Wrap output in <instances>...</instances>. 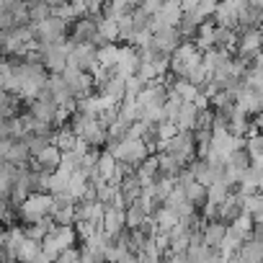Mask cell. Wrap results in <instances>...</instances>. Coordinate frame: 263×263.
Segmentation results:
<instances>
[{
	"mask_svg": "<svg viewBox=\"0 0 263 263\" xmlns=\"http://www.w3.org/2000/svg\"><path fill=\"white\" fill-rule=\"evenodd\" d=\"M214 24L212 21H204V24H199V31H196V49L199 52H206V49H214Z\"/></svg>",
	"mask_w": 263,
	"mask_h": 263,
	"instance_id": "obj_23",
	"label": "cell"
},
{
	"mask_svg": "<svg viewBox=\"0 0 263 263\" xmlns=\"http://www.w3.org/2000/svg\"><path fill=\"white\" fill-rule=\"evenodd\" d=\"M217 3H219V0H199V6H196L194 11H196V16H199L201 21H209V16H214Z\"/></svg>",
	"mask_w": 263,
	"mask_h": 263,
	"instance_id": "obj_41",
	"label": "cell"
},
{
	"mask_svg": "<svg viewBox=\"0 0 263 263\" xmlns=\"http://www.w3.org/2000/svg\"><path fill=\"white\" fill-rule=\"evenodd\" d=\"M49 217L54 224H75V204H65V206L54 209Z\"/></svg>",
	"mask_w": 263,
	"mask_h": 263,
	"instance_id": "obj_38",
	"label": "cell"
},
{
	"mask_svg": "<svg viewBox=\"0 0 263 263\" xmlns=\"http://www.w3.org/2000/svg\"><path fill=\"white\" fill-rule=\"evenodd\" d=\"M60 75H62V80H65V85H67V90H70V96H72L75 101L90 96V90H93V80H90L88 72L75 70V67H65Z\"/></svg>",
	"mask_w": 263,
	"mask_h": 263,
	"instance_id": "obj_9",
	"label": "cell"
},
{
	"mask_svg": "<svg viewBox=\"0 0 263 263\" xmlns=\"http://www.w3.org/2000/svg\"><path fill=\"white\" fill-rule=\"evenodd\" d=\"M101 181H108L111 176H114V171H116V158L111 155V153H103V155H98V160H96V165L90 168Z\"/></svg>",
	"mask_w": 263,
	"mask_h": 263,
	"instance_id": "obj_26",
	"label": "cell"
},
{
	"mask_svg": "<svg viewBox=\"0 0 263 263\" xmlns=\"http://www.w3.org/2000/svg\"><path fill=\"white\" fill-rule=\"evenodd\" d=\"M47 16H52V6H47V3H31V6H29V18H31L34 24L44 21Z\"/></svg>",
	"mask_w": 263,
	"mask_h": 263,
	"instance_id": "obj_40",
	"label": "cell"
},
{
	"mask_svg": "<svg viewBox=\"0 0 263 263\" xmlns=\"http://www.w3.org/2000/svg\"><path fill=\"white\" fill-rule=\"evenodd\" d=\"M36 253H39V242H36V240H31V237H24V240H21V245L16 248V255H13V258H16L18 263H29Z\"/></svg>",
	"mask_w": 263,
	"mask_h": 263,
	"instance_id": "obj_33",
	"label": "cell"
},
{
	"mask_svg": "<svg viewBox=\"0 0 263 263\" xmlns=\"http://www.w3.org/2000/svg\"><path fill=\"white\" fill-rule=\"evenodd\" d=\"M227 196H230V189H227L219 178H217L214 183H209V186H206V201H209V204H217V206H219Z\"/></svg>",
	"mask_w": 263,
	"mask_h": 263,
	"instance_id": "obj_35",
	"label": "cell"
},
{
	"mask_svg": "<svg viewBox=\"0 0 263 263\" xmlns=\"http://www.w3.org/2000/svg\"><path fill=\"white\" fill-rule=\"evenodd\" d=\"M129 263H142V260H140L137 255H132V260H129Z\"/></svg>",
	"mask_w": 263,
	"mask_h": 263,
	"instance_id": "obj_48",
	"label": "cell"
},
{
	"mask_svg": "<svg viewBox=\"0 0 263 263\" xmlns=\"http://www.w3.org/2000/svg\"><path fill=\"white\" fill-rule=\"evenodd\" d=\"M101 230L108 237H116L124 230V209L119 206H106L103 209V219H101Z\"/></svg>",
	"mask_w": 263,
	"mask_h": 263,
	"instance_id": "obj_14",
	"label": "cell"
},
{
	"mask_svg": "<svg viewBox=\"0 0 263 263\" xmlns=\"http://www.w3.org/2000/svg\"><path fill=\"white\" fill-rule=\"evenodd\" d=\"M140 67V52L135 47H119V60L114 65V75L119 78H129V75H135Z\"/></svg>",
	"mask_w": 263,
	"mask_h": 263,
	"instance_id": "obj_11",
	"label": "cell"
},
{
	"mask_svg": "<svg viewBox=\"0 0 263 263\" xmlns=\"http://www.w3.org/2000/svg\"><path fill=\"white\" fill-rule=\"evenodd\" d=\"M245 153H248V158H260L263 155V137L258 135V132H253V135L245 137Z\"/></svg>",
	"mask_w": 263,
	"mask_h": 263,
	"instance_id": "obj_39",
	"label": "cell"
},
{
	"mask_svg": "<svg viewBox=\"0 0 263 263\" xmlns=\"http://www.w3.org/2000/svg\"><path fill=\"white\" fill-rule=\"evenodd\" d=\"M96 18H90V16H83V18H78L75 21V29H72V42H90V44H96Z\"/></svg>",
	"mask_w": 263,
	"mask_h": 263,
	"instance_id": "obj_16",
	"label": "cell"
},
{
	"mask_svg": "<svg viewBox=\"0 0 263 263\" xmlns=\"http://www.w3.org/2000/svg\"><path fill=\"white\" fill-rule=\"evenodd\" d=\"M116 60H119V47H116V44H103L101 49H96V62H98L101 67L114 70Z\"/></svg>",
	"mask_w": 263,
	"mask_h": 263,
	"instance_id": "obj_30",
	"label": "cell"
},
{
	"mask_svg": "<svg viewBox=\"0 0 263 263\" xmlns=\"http://www.w3.org/2000/svg\"><path fill=\"white\" fill-rule=\"evenodd\" d=\"M240 212H242V196H240V194H230V196L217 206V222L227 224V222H232Z\"/></svg>",
	"mask_w": 263,
	"mask_h": 263,
	"instance_id": "obj_15",
	"label": "cell"
},
{
	"mask_svg": "<svg viewBox=\"0 0 263 263\" xmlns=\"http://www.w3.org/2000/svg\"><path fill=\"white\" fill-rule=\"evenodd\" d=\"M52 227H54V222H52V217L47 214V217L36 219L34 224H29V227L24 230V235H26V237H31V240H36V242H42V237H44Z\"/></svg>",
	"mask_w": 263,
	"mask_h": 263,
	"instance_id": "obj_29",
	"label": "cell"
},
{
	"mask_svg": "<svg viewBox=\"0 0 263 263\" xmlns=\"http://www.w3.org/2000/svg\"><path fill=\"white\" fill-rule=\"evenodd\" d=\"M237 258H240V263H260L263 260V242L260 240H242V245L237 248Z\"/></svg>",
	"mask_w": 263,
	"mask_h": 263,
	"instance_id": "obj_19",
	"label": "cell"
},
{
	"mask_svg": "<svg viewBox=\"0 0 263 263\" xmlns=\"http://www.w3.org/2000/svg\"><path fill=\"white\" fill-rule=\"evenodd\" d=\"M235 44H237V34L232 29H224V26H217L214 29V47H219L222 52H227Z\"/></svg>",
	"mask_w": 263,
	"mask_h": 263,
	"instance_id": "obj_31",
	"label": "cell"
},
{
	"mask_svg": "<svg viewBox=\"0 0 263 263\" xmlns=\"http://www.w3.org/2000/svg\"><path fill=\"white\" fill-rule=\"evenodd\" d=\"M49 206H52V194H29L18 204V214L24 217V222L34 224L36 219L49 214Z\"/></svg>",
	"mask_w": 263,
	"mask_h": 263,
	"instance_id": "obj_8",
	"label": "cell"
},
{
	"mask_svg": "<svg viewBox=\"0 0 263 263\" xmlns=\"http://www.w3.org/2000/svg\"><path fill=\"white\" fill-rule=\"evenodd\" d=\"M29 158H31V153H29V147H26L24 140H11V142H8L6 163H11V165H16V168H24V165L29 163Z\"/></svg>",
	"mask_w": 263,
	"mask_h": 263,
	"instance_id": "obj_17",
	"label": "cell"
},
{
	"mask_svg": "<svg viewBox=\"0 0 263 263\" xmlns=\"http://www.w3.org/2000/svg\"><path fill=\"white\" fill-rule=\"evenodd\" d=\"M137 181H140V186H147V183H153L155 178H158V158H145L140 165H137Z\"/></svg>",
	"mask_w": 263,
	"mask_h": 263,
	"instance_id": "obj_24",
	"label": "cell"
},
{
	"mask_svg": "<svg viewBox=\"0 0 263 263\" xmlns=\"http://www.w3.org/2000/svg\"><path fill=\"white\" fill-rule=\"evenodd\" d=\"M13 78L18 83V90L24 98L34 101L39 96L42 88H47V72L42 70L39 62H21V65H13Z\"/></svg>",
	"mask_w": 263,
	"mask_h": 263,
	"instance_id": "obj_1",
	"label": "cell"
},
{
	"mask_svg": "<svg viewBox=\"0 0 263 263\" xmlns=\"http://www.w3.org/2000/svg\"><path fill=\"white\" fill-rule=\"evenodd\" d=\"M101 8H103V0H85V13L93 18L96 13H101Z\"/></svg>",
	"mask_w": 263,
	"mask_h": 263,
	"instance_id": "obj_44",
	"label": "cell"
},
{
	"mask_svg": "<svg viewBox=\"0 0 263 263\" xmlns=\"http://www.w3.org/2000/svg\"><path fill=\"white\" fill-rule=\"evenodd\" d=\"M181 44V36H178V29H158L153 34V44L147 52H158V54H171L176 47Z\"/></svg>",
	"mask_w": 263,
	"mask_h": 263,
	"instance_id": "obj_12",
	"label": "cell"
},
{
	"mask_svg": "<svg viewBox=\"0 0 263 263\" xmlns=\"http://www.w3.org/2000/svg\"><path fill=\"white\" fill-rule=\"evenodd\" d=\"M72 132L75 137L85 140L90 147L96 145H103L108 137H106V126L96 119V116H88V114H75L72 116Z\"/></svg>",
	"mask_w": 263,
	"mask_h": 263,
	"instance_id": "obj_3",
	"label": "cell"
},
{
	"mask_svg": "<svg viewBox=\"0 0 263 263\" xmlns=\"http://www.w3.org/2000/svg\"><path fill=\"white\" fill-rule=\"evenodd\" d=\"M194 121H196V108H194V103H181V108H178V114H176V119H173L176 129H178V132H191V129H194Z\"/></svg>",
	"mask_w": 263,
	"mask_h": 263,
	"instance_id": "obj_22",
	"label": "cell"
},
{
	"mask_svg": "<svg viewBox=\"0 0 263 263\" xmlns=\"http://www.w3.org/2000/svg\"><path fill=\"white\" fill-rule=\"evenodd\" d=\"M49 235L57 240V245L65 250V248H72L75 245V230H72V224H54L52 230H49Z\"/></svg>",
	"mask_w": 263,
	"mask_h": 263,
	"instance_id": "obj_27",
	"label": "cell"
},
{
	"mask_svg": "<svg viewBox=\"0 0 263 263\" xmlns=\"http://www.w3.org/2000/svg\"><path fill=\"white\" fill-rule=\"evenodd\" d=\"M72 230H75V237H80L83 242H85V240H88V237L96 232L93 222H88V219H83V222H75V224H72Z\"/></svg>",
	"mask_w": 263,
	"mask_h": 263,
	"instance_id": "obj_42",
	"label": "cell"
},
{
	"mask_svg": "<svg viewBox=\"0 0 263 263\" xmlns=\"http://www.w3.org/2000/svg\"><path fill=\"white\" fill-rule=\"evenodd\" d=\"M60 160H62V153H60L54 145H47L44 150H39V153L34 155V165H36L39 171H49V173L60 165Z\"/></svg>",
	"mask_w": 263,
	"mask_h": 263,
	"instance_id": "obj_18",
	"label": "cell"
},
{
	"mask_svg": "<svg viewBox=\"0 0 263 263\" xmlns=\"http://www.w3.org/2000/svg\"><path fill=\"white\" fill-rule=\"evenodd\" d=\"M209 78H212V72H209V67H206L204 62H196V65L189 70V75H186V80H189V83H194L196 88H201Z\"/></svg>",
	"mask_w": 263,
	"mask_h": 263,
	"instance_id": "obj_37",
	"label": "cell"
},
{
	"mask_svg": "<svg viewBox=\"0 0 263 263\" xmlns=\"http://www.w3.org/2000/svg\"><path fill=\"white\" fill-rule=\"evenodd\" d=\"M75 42H54V44H42V62L47 70H52L54 75H60L65 67H67V52Z\"/></svg>",
	"mask_w": 263,
	"mask_h": 263,
	"instance_id": "obj_7",
	"label": "cell"
},
{
	"mask_svg": "<svg viewBox=\"0 0 263 263\" xmlns=\"http://www.w3.org/2000/svg\"><path fill=\"white\" fill-rule=\"evenodd\" d=\"M49 6H60V3H70V0H47Z\"/></svg>",
	"mask_w": 263,
	"mask_h": 263,
	"instance_id": "obj_47",
	"label": "cell"
},
{
	"mask_svg": "<svg viewBox=\"0 0 263 263\" xmlns=\"http://www.w3.org/2000/svg\"><path fill=\"white\" fill-rule=\"evenodd\" d=\"M235 47H237L240 60H245V62L253 60L255 54H260V31H258V29H245Z\"/></svg>",
	"mask_w": 263,
	"mask_h": 263,
	"instance_id": "obj_13",
	"label": "cell"
},
{
	"mask_svg": "<svg viewBox=\"0 0 263 263\" xmlns=\"http://www.w3.org/2000/svg\"><path fill=\"white\" fill-rule=\"evenodd\" d=\"M96 62V44L90 42H75L67 52V67H75V70H90V65Z\"/></svg>",
	"mask_w": 263,
	"mask_h": 263,
	"instance_id": "obj_10",
	"label": "cell"
},
{
	"mask_svg": "<svg viewBox=\"0 0 263 263\" xmlns=\"http://www.w3.org/2000/svg\"><path fill=\"white\" fill-rule=\"evenodd\" d=\"M196 62H201V52H199L191 42H181V44L171 52V57H168V67H171V72L178 75V78H186L189 70H191Z\"/></svg>",
	"mask_w": 263,
	"mask_h": 263,
	"instance_id": "obj_4",
	"label": "cell"
},
{
	"mask_svg": "<svg viewBox=\"0 0 263 263\" xmlns=\"http://www.w3.org/2000/svg\"><path fill=\"white\" fill-rule=\"evenodd\" d=\"M8 142H11V140H0V165L6 163V150H8Z\"/></svg>",
	"mask_w": 263,
	"mask_h": 263,
	"instance_id": "obj_45",
	"label": "cell"
},
{
	"mask_svg": "<svg viewBox=\"0 0 263 263\" xmlns=\"http://www.w3.org/2000/svg\"><path fill=\"white\" fill-rule=\"evenodd\" d=\"M52 145H54L60 153H70V147L75 145V132H72V129L57 132V135H52Z\"/></svg>",
	"mask_w": 263,
	"mask_h": 263,
	"instance_id": "obj_36",
	"label": "cell"
},
{
	"mask_svg": "<svg viewBox=\"0 0 263 263\" xmlns=\"http://www.w3.org/2000/svg\"><path fill=\"white\" fill-rule=\"evenodd\" d=\"M114 158H116V163H124V165H140L147 155H150V150H147V142L145 140H129V137H124V140H116L114 145H111V150H108Z\"/></svg>",
	"mask_w": 263,
	"mask_h": 263,
	"instance_id": "obj_2",
	"label": "cell"
},
{
	"mask_svg": "<svg viewBox=\"0 0 263 263\" xmlns=\"http://www.w3.org/2000/svg\"><path fill=\"white\" fill-rule=\"evenodd\" d=\"M101 96H106V98H114L116 103H121V98H124V78H119V75H108V80L101 85Z\"/></svg>",
	"mask_w": 263,
	"mask_h": 263,
	"instance_id": "obj_25",
	"label": "cell"
},
{
	"mask_svg": "<svg viewBox=\"0 0 263 263\" xmlns=\"http://www.w3.org/2000/svg\"><path fill=\"white\" fill-rule=\"evenodd\" d=\"M31 34H34V39H39V44L62 42L67 36V21H62L57 16H47L44 21H39V24L31 26Z\"/></svg>",
	"mask_w": 263,
	"mask_h": 263,
	"instance_id": "obj_6",
	"label": "cell"
},
{
	"mask_svg": "<svg viewBox=\"0 0 263 263\" xmlns=\"http://www.w3.org/2000/svg\"><path fill=\"white\" fill-rule=\"evenodd\" d=\"M168 93H171V96H176L181 103H191V101L196 98L199 88H196L194 83H189L186 78H178L176 83H171V85H168Z\"/></svg>",
	"mask_w": 263,
	"mask_h": 263,
	"instance_id": "obj_20",
	"label": "cell"
},
{
	"mask_svg": "<svg viewBox=\"0 0 263 263\" xmlns=\"http://www.w3.org/2000/svg\"><path fill=\"white\" fill-rule=\"evenodd\" d=\"M29 263H52V260H49V258H47V255H44V253L39 250V253H36V255H34V258H31Z\"/></svg>",
	"mask_w": 263,
	"mask_h": 263,
	"instance_id": "obj_46",
	"label": "cell"
},
{
	"mask_svg": "<svg viewBox=\"0 0 263 263\" xmlns=\"http://www.w3.org/2000/svg\"><path fill=\"white\" fill-rule=\"evenodd\" d=\"M67 181H70V173L62 168H54L47 178V194H62L67 189Z\"/></svg>",
	"mask_w": 263,
	"mask_h": 263,
	"instance_id": "obj_28",
	"label": "cell"
},
{
	"mask_svg": "<svg viewBox=\"0 0 263 263\" xmlns=\"http://www.w3.org/2000/svg\"><path fill=\"white\" fill-rule=\"evenodd\" d=\"M57 263H80V255H78V248H65L60 255H57Z\"/></svg>",
	"mask_w": 263,
	"mask_h": 263,
	"instance_id": "obj_43",
	"label": "cell"
},
{
	"mask_svg": "<svg viewBox=\"0 0 263 263\" xmlns=\"http://www.w3.org/2000/svg\"><path fill=\"white\" fill-rule=\"evenodd\" d=\"M224 230H227V224H222V222H204L201 224V242L209 248H219Z\"/></svg>",
	"mask_w": 263,
	"mask_h": 263,
	"instance_id": "obj_21",
	"label": "cell"
},
{
	"mask_svg": "<svg viewBox=\"0 0 263 263\" xmlns=\"http://www.w3.org/2000/svg\"><path fill=\"white\" fill-rule=\"evenodd\" d=\"M155 147L165 150V155H171L173 160L186 165L194 158V135H191V132H178V135H173L168 142H158Z\"/></svg>",
	"mask_w": 263,
	"mask_h": 263,
	"instance_id": "obj_5",
	"label": "cell"
},
{
	"mask_svg": "<svg viewBox=\"0 0 263 263\" xmlns=\"http://www.w3.org/2000/svg\"><path fill=\"white\" fill-rule=\"evenodd\" d=\"M230 230L235 232V235H240L242 240H250V232H253V219H250V214H237L232 222H230Z\"/></svg>",
	"mask_w": 263,
	"mask_h": 263,
	"instance_id": "obj_32",
	"label": "cell"
},
{
	"mask_svg": "<svg viewBox=\"0 0 263 263\" xmlns=\"http://www.w3.org/2000/svg\"><path fill=\"white\" fill-rule=\"evenodd\" d=\"M145 217H147V214H145L137 204H129V206L124 209V230H137Z\"/></svg>",
	"mask_w": 263,
	"mask_h": 263,
	"instance_id": "obj_34",
	"label": "cell"
}]
</instances>
